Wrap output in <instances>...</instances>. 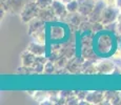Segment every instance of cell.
Listing matches in <instances>:
<instances>
[{
  "label": "cell",
  "mask_w": 121,
  "mask_h": 105,
  "mask_svg": "<svg viewBox=\"0 0 121 105\" xmlns=\"http://www.w3.org/2000/svg\"><path fill=\"white\" fill-rule=\"evenodd\" d=\"M78 1H79L78 12L81 15L85 16L92 14L95 5H96V1H94V0H78Z\"/></svg>",
  "instance_id": "obj_1"
},
{
  "label": "cell",
  "mask_w": 121,
  "mask_h": 105,
  "mask_svg": "<svg viewBox=\"0 0 121 105\" xmlns=\"http://www.w3.org/2000/svg\"><path fill=\"white\" fill-rule=\"evenodd\" d=\"M39 6L37 5V3H30L26 5V8H24V11L22 12V20L23 21H29L33 19L34 17H36L38 14Z\"/></svg>",
  "instance_id": "obj_2"
},
{
  "label": "cell",
  "mask_w": 121,
  "mask_h": 105,
  "mask_svg": "<svg viewBox=\"0 0 121 105\" xmlns=\"http://www.w3.org/2000/svg\"><path fill=\"white\" fill-rule=\"evenodd\" d=\"M119 17L118 16V12L117 10H115L114 8H105L102 14V17H101V20H102V23H112L116 20V18Z\"/></svg>",
  "instance_id": "obj_3"
},
{
  "label": "cell",
  "mask_w": 121,
  "mask_h": 105,
  "mask_svg": "<svg viewBox=\"0 0 121 105\" xmlns=\"http://www.w3.org/2000/svg\"><path fill=\"white\" fill-rule=\"evenodd\" d=\"M52 10L55 15L59 16V17H64L66 15V5H64L61 2V0H54L52 3Z\"/></svg>",
  "instance_id": "obj_4"
},
{
  "label": "cell",
  "mask_w": 121,
  "mask_h": 105,
  "mask_svg": "<svg viewBox=\"0 0 121 105\" xmlns=\"http://www.w3.org/2000/svg\"><path fill=\"white\" fill-rule=\"evenodd\" d=\"M66 8L69 13H75L79 8V1L78 0H72L69 3H66Z\"/></svg>",
  "instance_id": "obj_5"
},
{
  "label": "cell",
  "mask_w": 121,
  "mask_h": 105,
  "mask_svg": "<svg viewBox=\"0 0 121 105\" xmlns=\"http://www.w3.org/2000/svg\"><path fill=\"white\" fill-rule=\"evenodd\" d=\"M30 50L32 53L36 54V55H42L44 53V48L40 44H36V43H32L31 46H30Z\"/></svg>",
  "instance_id": "obj_6"
},
{
  "label": "cell",
  "mask_w": 121,
  "mask_h": 105,
  "mask_svg": "<svg viewBox=\"0 0 121 105\" xmlns=\"http://www.w3.org/2000/svg\"><path fill=\"white\" fill-rule=\"evenodd\" d=\"M54 0H36L37 5L40 8V10H44V8H48L52 6V3Z\"/></svg>",
  "instance_id": "obj_7"
},
{
  "label": "cell",
  "mask_w": 121,
  "mask_h": 105,
  "mask_svg": "<svg viewBox=\"0 0 121 105\" xmlns=\"http://www.w3.org/2000/svg\"><path fill=\"white\" fill-rule=\"evenodd\" d=\"M116 4H117V6L121 10V0H116Z\"/></svg>",
  "instance_id": "obj_8"
},
{
  "label": "cell",
  "mask_w": 121,
  "mask_h": 105,
  "mask_svg": "<svg viewBox=\"0 0 121 105\" xmlns=\"http://www.w3.org/2000/svg\"><path fill=\"white\" fill-rule=\"evenodd\" d=\"M106 3L108 4H112V3H116V0H105Z\"/></svg>",
  "instance_id": "obj_9"
},
{
  "label": "cell",
  "mask_w": 121,
  "mask_h": 105,
  "mask_svg": "<svg viewBox=\"0 0 121 105\" xmlns=\"http://www.w3.org/2000/svg\"><path fill=\"white\" fill-rule=\"evenodd\" d=\"M62 1H64V2H66V3H69V2L72 1V0H62Z\"/></svg>",
  "instance_id": "obj_10"
},
{
  "label": "cell",
  "mask_w": 121,
  "mask_h": 105,
  "mask_svg": "<svg viewBox=\"0 0 121 105\" xmlns=\"http://www.w3.org/2000/svg\"><path fill=\"white\" fill-rule=\"evenodd\" d=\"M94 1H96V2H98V1H100V0H94Z\"/></svg>",
  "instance_id": "obj_11"
},
{
  "label": "cell",
  "mask_w": 121,
  "mask_h": 105,
  "mask_svg": "<svg viewBox=\"0 0 121 105\" xmlns=\"http://www.w3.org/2000/svg\"><path fill=\"white\" fill-rule=\"evenodd\" d=\"M120 98H121V92H120Z\"/></svg>",
  "instance_id": "obj_12"
}]
</instances>
